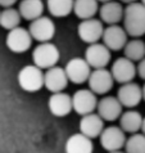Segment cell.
I'll return each instance as SVG.
<instances>
[{
    "instance_id": "14",
    "label": "cell",
    "mask_w": 145,
    "mask_h": 153,
    "mask_svg": "<svg viewBox=\"0 0 145 153\" xmlns=\"http://www.w3.org/2000/svg\"><path fill=\"white\" fill-rule=\"evenodd\" d=\"M98 116L103 121H116L121 117L123 107L118 102L116 97H103L100 100H98Z\"/></svg>"
},
{
    "instance_id": "2",
    "label": "cell",
    "mask_w": 145,
    "mask_h": 153,
    "mask_svg": "<svg viewBox=\"0 0 145 153\" xmlns=\"http://www.w3.org/2000/svg\"><path fill=\"white\" fill-rule=\"evenodd\" d=\"M61 58V53L57 45L52 42H44L37 45L32 52L33 66H36L40 70H49L55 67Z\"/></svg>"
},
{
    "instance_id": "10",
    "label": "cell",
    "mask_w": 145,
    "mask_h": 153,
    "mask_svg": "<svg viewBox=\"0 0 145 153\" xmlns=\"http://www.w3.org/2000/svg\"><path fill=\"white\" fill-rule=\"evenodd\" d=\"M89 90L92 91L95 95H104L113 88V77L110 75V71L107 68L94 70L91 71L90 77L87 80Z\"/></svg>"
},
{
    "instance_id": "29",
    "label": "cell",
    "mask_w": 145,
    "mask_h": 153,
    "mask_svg": "<svg viewBox=\"0 0 145 153\" xmlns=\"http://www.w3.org/2000/svg\"><path fill=\"white\" fill-rule=\"evenodd\" d=\"M14 4H16V0H0V5L4 7L5 9H8V8H13Z\"/></svg>"
},
{
    "instance_id": "27",
    "label": "cell",
    "mask_w": 145,
    "mask_h": 153,
    "mask_svg": "<svg viewBox=\"0 0 145 153\" xmlns=\"http://www.w3.org/2000/svg\"><path fill=\"white\" fill-rule=\"evenodd\" d=\"M125 153H145V137L143 134H132L126 139Z\"/></svg>"
},
{
    "instance_id": "22",
    "label": "cell",
    "mask_w": 145,
    "mask_h": 153,
    "mask_svg": "<svg viewBox=\"0 0 145 153\" xmlns=\"http://www.w3.org/2000/svg\"><path fill=\"white\" fill-rule=\"evenodd\" d=\"M45 5L41 0H23L19 3V16L26 21H35L44 14Z\"/></svg>"
},
{
    "instance_id": "31",
    "label": "cell",
    "mask_w": 145,
    "mask_h": 153,
    "mask_svg": "<svg viewBox=\"0 0 145 153\" xmlns=\"http://www.w3.org/2000/svg\"><path fill=\"white\" fill-rule=\"evenodd\" d=\"M141 93H143V99L145 100V84H144V86H141Z\"/></svg>"
},
{
    "instance_id": "15",
    "label": "cell",
    "mask_w": 145,
    "mask_h": 153,
    "mask_svg": "<svg viewBox=\"0 0 145 153\" xmlns=\"http://www.w3.org/2000/svg\"><path fill=\"white\" fill-rule=\"evenodd\" d=\"M101 39H103V45H105L109 50L118 52L125 48L127 42V33L122 26L114 25V26H108L104 28Z\"/></svg>"
},
{
    "instance_id": "25",
    "label": "cell",
    "mask_w": 145,
    "mask_h": 153,
    "mask_svg": "<svg viewBox=\"0 0 145 153\" xmlns=\"http://www.w3.org/2000/svg\"><path fill=\"white\" fill-rule=\"evenodd\" d=\"M46 5H48L49 13L57 18L67 17L73 12V1L72 0H48Z\"/></svg>"
},
{
    "instance_id": "11",
    "label": "cell",
    "mask_w": 145,
    "mask_h": 153,
    "mask_svg": "<svg viewBox=\"0 0 145 153\" xmlns=\"http://www.w3.org/2000/svg\"><path fill=\"white\" fill-rule=\"evenodd\" d=\"M5 44L8 49L13 53H24L31 48L32 45V37L30 35L28 30L23 27H17L14 30L8 32Z\"/></svg>"
},
{
    "instance_id": "6",
    "label": "cell",
    "mask_w": 145,
    "mask_h": 153,
    "mask_svg": "<svg viewBox=\"0 0 145 153\" xmlns=\"http://www.w3.org/2000/svg\"><path fill=\"white\" fill-rule=\"evenodd\" d=\"M84 59L90 66V68L94 70H101L105 68L110 62V50L105 45L96 42V44L89 45L85 50Z\"/></svg>"
},
{
    "instance_id": "21",
    "label": "cell",
    "mask_w": 145,
    "mask_h": 153,
    "mask_svg": "<svg viewBox=\"0 0 145 153\" xmlns=\"http://www.w3.org/2000/svg\"><path fill=\"white\" fill-rule=\"evenodd\" d=\"M143 124V116L141 113L135 111V109H129L126 112H122L119 117V127L123 133L136 134L141 129Z\"/></svg>"
},
{
    "instance_id": "17",
    "label": "cell",
    "mask_w": 145,
    "mask_h": 153,
    "mask_svg": "<svg viewBox=\"0 0 145 153\" xmlns=\"http://www.w3.org/2000/svg\"><path fill=\"white\" fill-rule=\"evenodd\" d=\"M80 134L85 135L89 139L99 138L101 131L104 130V121L98 116V113H91L87 116H84L80 120Z\"/></svg>"
},
{
    "instance_id": "28",
    "label": "cell",
    "mask_w": 145,
    "mask_h": 153,
    "mask_svg": "<svg viewBox=\"0 0 145 153\" xmlns=\"http://www.w3.org/2000/svg\"><path fill=\"white\" fill-rule=\"evenodd\" d=\"M136 74H138L143 80H145V58L139 62V65L136 66Z\"/></svg>"
},
{
    "instance_id": "32",
    "label": "cell",
    "mask_w": 145,
    "mask_h": 153,
    "mask_svg": "<svg viewBox=\"0 0 145 153\" xmlns=\"http://www.w3.org/2000/svg\"><path fill=\"white\" fill-rule=\"evenodd\" d=\"M109 153H125L123 151H117V152H109Z\"/></svg>"
},
{
    "instance_id": "9",
    "label": "cell",
    "mask_w": 145,
    "mask_h": 153,
    "mask_svg": "<svg viewBox=\"0 0 145 153\" xmlns=\"http://www.w3.org/2000/svg\"><path fill=\"white\" fill-rule=\"evenodd\" d=\"M99 139H100L101 147L109 153V152L121 151L125 147L127 138H126V134L121 130L119 126H108V127H104Z\"/></svg>"
},
{
    "instance_id": "8",
    "label": "cell",
    "mask_w": 145,
    "mask_h": 153,
    "mask_svg": "<svg viewBox=\"0 0 145 153\" xmlns=\"http://www.w3.org/2000/svg\"><path fill=\"white\" fill-rule=\"evenodd\" d=\"M110 75L113 77V81L118 84H129L132 82L136 74V66L134 62L125 57H119L113 62L112 68H110Z\"/></svg>"
},
{
    "instance_id": "23",
    "label": "cell",
    "mask_w": 145,
    "mask_h": 153,
    "mask_svg": "<svg viewBox=\"0 0 145 153\" xmlns=\"http://www.w3.org/2000/svg\"><path fill=\"white\" fill-rule=\"evenodd\" d=\"M98 12H99V3L95 0H76L73 1V13L82 21L95 18L94 16Z\"/></svg>"
},
{
    "instance_id": "26",
    "label": "cell",
    "mask_w": 145,
    "mask_h": 153,
    "mask_svg": "<svg viewBox=\"0 0 145 153\" xmlns=\"http://www.w3.org/2000/svg\"><path fill=\"white\" fill-rule=\"evenodd\" d=\"M21 23V16L19 12L14 8H8L0 12V26L3 28L12 31L17 27H19Z\"/></svg>"
},
{
    "instance_id": "4",
    "label": "cell",
    "mask_w": 145,
    "mask_h": 153,
    "mask_svg": "<svg viewBox=\"0 0 145 153\" xmlns=\"http://www.w3.org/2000/svg\"><path fill=\"white\" fill-rule=\"evenodd\" d=\"M28 32L33 40L40 44L50 42L55 35V23L48 16H41L40 18L32 21L28 27Z\"/></svg>"
},
{
    "instance_id": "19",
    "label": "cell",
    "mask_w": 145,
    "mask_h": 153,
    "mask_svg": "<svg viewBox=\"0 0 145 153\" xmlns=\"http://www.w3.org/2000/svg\"><path fill=\"white\" fill-rule=\"evenodd\" d=\"M123 9L121 3L118 1H107L99 7V16L101 23H107L108 26L118 25L123 19Z\"/></svg>"
},
{
    "instance_id": "18",
    "label": "cell",
    "mask_w": 145,
    "mask_h": 153,
    "mask_svg": "<svg viewBox=\"0 0 145 153\" xmlns=\"http://www.w3.org/2000/svg\"><path fill=\"white\" fill-rule=\"evenodd\" d=\"M48 107L55 117H66L72 112V97L67 93H57L49 98Z\"/></svg>"
},
{
    "instance_id": "1",
    "label": "cell",
    "mask_w": 145,
    "mask_h": 153,
    "mask_svg": "<svg viewBox=\"0 0 145 153\" xmlns=\"http://www.w3.org/2000/svg\"><path fill=\"white\" fill-rule=\"evenodd\" d=\"M123 30L135 39L145 35V7L141 3H130L123 9Z\"/></svg>"
},
{
    "instance_id": "33",
    "label": "cell",
    "mask_w": 145,
    "mask_h": 153,
    "mask_svg": "<svg viewBox=\"0 0 145 153\" xmlns=\"http://www.w3.org/2000/svg\"><path fill=\"white\" fill-rule=\"evenodd\" d=\"M141 4H143V5H144V7H145V0H144V1H143Z\"/></svg>"
},
{
    "instance_id": "5",
    "label": "cell",
    "mask_w": 145,
    "mask_h": 153,
    "mask_svg": "<svg viewBox=\"0 0 145 153\" xmlns=\"http://www.w3.org/2000/svg\"><path fill=\"white\" fill-rule=\"evenodd\" d=\"M98 105V98L89 89H80L72 97V109L80 116L94 113Z\"/></svg>"
},
{
    "instance_id": "7",
    "label": "cell",
    "mask_w": 145,
    "mask_h": 153,
    "mask_svg": "<svg viewBox=\"0 0 145 153\" xmlns=\"http://www.w3.org/2000/svg\"><path fill=\"white\" fill-rule=\"evenodd\" d=\"M64 72L67 75L68 81L80 85V84L86 82L89 80L91 74V68L84 58L75 57L67 62V65L64 67Z\"/></svg>"
},
{
    "instance_id": "20",
    "label": "cell",
    "mask_w": 145,
    "mask_h": 153,
    "mask_svg": "<svg viewBox=\"0 0 145 153\" xmlns=\"http://www.w3.org/2000/svg\"><path fill=\"white\" fill-rule=\"evenodd\" d=\"M92 140L82 134H73L66 142V153H92Z\"/></svg>"
},
{
    "instance_id": "13",
    "label": "cell",
    "mask_w": 145,
    "mask_h": 153,
    "mask_svg": "<svg viewBox=\"0 0 145 153\" xmlns=\"http://www.w3.org/2000/svg\"><path fill=\"white\" fill-rule=\"evenodd\" d=\"M117 99L122 107L132 109L143 100L141 86L136 82H129L122 85L117 91Z\"/></svg>"
},
{
    "instance_id": "30",
    "label": "cell",
    "mask_w": 145,
    "mask_h": 153,
    "mask_svg": "<svg viewBox=\"0 0 145 153\" xmlns=\"http://www.w3.org/2000/svg\"><path fill=\"white\" fill-rule=\"evenodd\" d=\"M140 130H141L143 131V135H144V137H145V117H143V124H141V129H140Z\"/></svg>"
},
{
    "instance_id": "12",
    "label": "cell",
    "mask_w": 145,
    "mask_h": 153,
    "mask_svg": "<svg viewBox=\"0 0 145 153\" xmlns=\"http://www.w3.org/2000/svg\"><path fill=\"white\" fill-rule=\"evenodd\" d=\"M103 32H104L103 23H101L100 19H96V18L82 21L77 27V33L80 39L89 45L96 44L101 39Z\"/></svg>"
},
{
    "instance_id": "16",
    "label": "cell",
    "mask_w": 145,
    "mask_h": 153,
    "mask_svg": "<svg viewBox=\"0 0 145 153\" xmlns=\"http://www.w3.org/2000/svg\"><path fill=\"white\" fill-rule=\"evenodd\" d=\"M44 86L53 94L63 93V90L68 86V79L64 68L55 66L53 68L46 70L44 74Z\"/></svg>"
},
{
    "instance_id": "3",
    "label": "cell",
    "mask_w": 145,
    "mask_h": 153,
    "mask_svg": "<svg viewBox=\"0 0 145 153\" xmlns=\"http://www.w3.org/2000/svg\"><path fill=\"white\" fill-rule=\"evenodd\" d=\"M18 84L24 91H39L44 86V72L33 65L24 66L18 72Z\"/></svg>"
},
{
    "instance_id": "24",
    "label": "cell",
    "mask_w": 145,
    "mask_h": 153,
    "mask_svg": "<svg viewBox=\"0 0 145 153\" xmlns=\"http://www.w3.org/2000/svg\"><path fill=\"white\" fill-rule=\"evenodd\" d=\"M123 52H125V58L130 59L131 62H140L145 58V42L140 39L127 41Z\"/></svg>"
}]
</instances>
